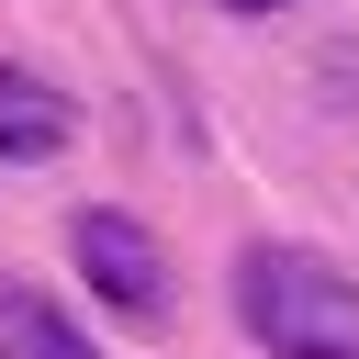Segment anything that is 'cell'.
<instances>
[{"instance_id": "obj_1", "label": "cell", "mask_w": 359, "mask_h": 359, "mask_svg": "<svg viewBox=\"0 0 359 359\" xmlns=\"http://www.w3.org/2000/svg\"><path fill=\"white\" fill-rule=\"evenodd\" d=\"M236 325L269 359H359V280L314 247H247L236 258Z\"/></svg>"}, {"instance_id": "obj_2", "label": "cell", "mask_w": 359, "mask_h": 359, "mask_svg": "<svg viewBox=\"0 0 359 359\" xmlns=\"http://www.w3.org/2000/svg\"><path fill=\"white\" fill-rule=\"evenodd\" d=\"M67 258H79V280H90L123 325H157V314H168V258H157V236H146L135 213L90 202V213L67 224Z\"/></svg>"}, {"instance_id": "obj_3", "label": "cell", "mask_w": 359, "mask_h": 359, "mask_svg": "<svg viewBox=\"0 0 359 359\" xmlns=\"http://www.w3.org/2000/svg\"><path fill=\"white\" fill-rule=\"evenodd\" d=\"M79 135V101L56 90V79H34V67H11L0 56V157L11 168H34V157H56Z\"/></svg>"}, {"instance_id": "obj_4", "label": "cell", "mask_w": 359, "mask_h": 359, "mask_svg": "<svg viewBox=\"0 0 359 359\" xmlns=\"http://www.w3.org/2000/svg\"><path fill=\"white\" fill-rule=\"evenodd\" d=\"M0 359H101L79 314H56V292L34 280H0Z\"/></svg>"}, {"instance_id": "obj_5", "label": "cell", "mask_w": 359, "mask_h": 359, "mask_svg": "<svg viewBox=\"0 0 359 359\" xmlns=\"http://www.w3.org/2000/svg\"><path fill=\"white\" fill-rule=\"evenodd\" d=\"M224 11H236V22H269V11H292V0H224Z\"/></svg>"}]
</instances>
